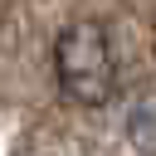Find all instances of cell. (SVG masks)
I'll use <instances>...</instances> for the list:
<instances>
[{"instance_id":"cell-1","label":"cell","mask_w":156,"mask_h":156,"mask_svg":"<svg viewBox=\"0 0 156 156\" xmlns=\"http://www.w3.org/2000/svg\"><path fill=\"white\" fill-rule=\"evenodd\" d=\"M54 78H58L63 98H73L78 107H107L117 98L122 68H117V49H112V34L102 20H73L58 29Z\"/></svg>"}]
</instances>
